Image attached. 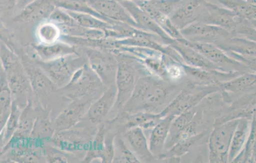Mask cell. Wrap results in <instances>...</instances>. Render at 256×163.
<instances>
[{
    "mask_svg": "<svg viewBox=\"0 0 256 163\" xmlns=\"http://www.w3.org/2000/svg\"><path fill=\"white\" fill-rule=\"evenodd\" d=\"M182 85L165 80L152 75L144 76L138 80L134 92L122 108L124 114L139 112L160 113L174 96L182 91Z\"/></svg>",
    "mask_w": 256,
    "mask_h": 163,
    "instance_id": "6da1fadb",
    "label": "cell"
},
{
    "mask_svg": "<svg viewBox=\"0 0 256 163\" xmlns=\"http://www.w3.org/2000/svg\"><path fill=\"white\" fill-rule=\"evenodd\" d=\"M118 60L116 85L117 97L114 108L120 110L130 99L140 74H148L139 58L126 52L116 50L113 53Z\"/></svg>",
    "mask_w": 256,
    "mask_h": 163,
    "instance_id": "7a4b0ae2",
    "label": "cell"
},
{
    "mask_svg": "<svg viewBox=\"0 0 256 163\" xmlns=\"http://www.w3.org/2000/svg\"><path fill=\"white\" fill-rule=\"evenodd\" d=\"M2 66L11 88L13 100L20 109L25 108L33 94L30 83L22 60L6 44L1 43Z\"/></svg>",
    "mask_w": 256,
    "mask_h": 163,
    "instance_id": "3957f363",
    "label": "cell"
},
{
    "mask_svg": "<svg viewBox=\"0 0 256 163\" xmlns=\"http://www.w3.org/2000/svg\"><path fill=\"white\" fill-rule=\"evenodd\" d=\"M106 88L102 80L87 63L76 71L68 84L58 88V92L71 102L89 100L94 102Z\"/></svg>",
    "mask_w": 256,
    "mask_h": 163,
    "instance_id": "277c9868",
    "label": "cell"
},
{
    "mask_svg": "<svg viewBox=\"0 0 256 163\" xmlns=\"http://www.w3.org/2000/svg\"><path fill=\"white\" fill-rule=\"evenodd\" d=\"M98 126L83 118L70 129L56 132L51 142L55 147L84 158L90 148Z\"/></svg>",
    "mask_w": 256,
    "mask_h": 163,
    "instance_id": "5b68a950",
    "label": "cell"
},
{
    "mask_svg": "<svg viewBox=\"0 0 256 163\" xmlns=\"http://www.w3.org/2000/svg\"><path fill=\"white\" fill-rule=\"evenodd\" d=\"M87 63V58L80 56L78 54L52 60L36 61V64L42 69L58 88L66 86L74 72Z\"/></svg>",
    "mask_w": 256,
    "mask_h": 163,
    "instance_id": "8992f818",
    "label": "cell"
},
{
    "mask_svg": "<svg viewBox=\"0 0 256 163\" xmlns=\"http://www.w3.org/2000/svg\"><path fill=\"white\" fill-rule=\"evenodd\" d=\"M238 118L217 124L214 127L208 140L210 162H229L230 142L238 123Z\"/></svg>",
    "mask_w": 256,
    "mask_h": 163,
    "instance_id": "52a82bcc",
    "label": "cell"
},
{
    "mask_svg": "<svg viewBox=\"0 0 256 163\" xmlns=\"http://www.w3.org/2000/svg\"><path fill=\"white\" fill-rule=\"evenodd\" d=\"M88 64L106 88L116 84L118 60L116 55L109 50L86 48Z\"/></svg>",
    "mask_w": 256,
    "mask_h": 163,
    "instance_id": "ba28073f",
    "label": "cell"
},
{
    "mask_svg": "<svg viewBox=\"0 0 256 163\" xmlns=\"http://www.w3.org/2000/svg\"><path fill=\"white\" fill-rule=\"evenodd\" d=\"M240 20V17L230 10L204 0L196 20L222 28L229 30L233 36L234 30Z\"/></svg>",
    "mask_w": 256,
    "mask_h": 163,
    "instance_id": "9c48e42d",
    "label": "cell"
},
{
    "mask_svg": "<svg viewBox=\"0 0 256 163\" xmlns=\"http://www.w3.org/2000/svg\"><path fill=\"white\" fill-rule=\"evenodd\" d=\"M180 32L183 37L189 40L204 42L216 44L233 36L229 30L198 20L189 24L180 30Z\"/></svg>",
    "mask_w": 256,
    "mask_h": 163,
    "instance_id": "30bf717a",
    "label": "cell"
},
{
    "mask_svg": "<svg viewBox=\"0 0 256 163\" xmlns=\"http://www.w3.org/2000/svg\"><path fill=\"white\" fill-rule=\"evenodd\" d=\"M22 61L28 76L34 95L43 106L44 102L48 97L58 92V86L39 66L34 65L26 60Z\"/></svg>",
    "mask_w": 256,
    "mask_h": 163,
    "instance_id": "8fae6325",
    "label": "cell"
},
{
    "mask_svg": "<svg viewBox=\"0 0 256 163\" xmlns=\"http://www.w3.org/2000/svg\"><path fill=\"white\" fill-rule=\"evenodd\" d=\"M85 2L112 25L122 22L140 30L130 14L116 0H85Z\"/></svg>",
    "mask_w": 256,
    "mask_h": 163,
    "instance_id": "7c38bea8",
    "label": "cell"
},
{
    "mask_svg": "<svg viewBox=\"0 0 256 163\" xmlns=\"http://www.w3.org/2000/svg\"><path fill=\"white\" fill-rule=\"evenodd\" d=\"M93 102L89 100H72L54 120L55 132L74 127L84 118Z\"/></svg>",
    "mask_w": 256,
    "mask_h": 163,
    "instance_id": "4fadbf2b",
    "label": "cell"
},
{
    "mask_svg": "<svg viewBox=\"0 0 256 163\" xmlns=\"http://www.w3.org/2000/svg\"><path fill=\"white\" fill-rule=\"evenodd\" d=\"M176 40L188 44V46L198 51L213 64L220 66L223 68V66H230V67H233L235 70H236V68H246L240 62L229 56L226 52L216 44L204 42L189 40L185 38Z\"/></svg>",
    "mask_w": 256,
    "mask_h": 163,
    "instance_id": "5bb4252c",
    "label": "cell"
},
{
    "mask_svg": "<svg viewBox=\"0 0 256 163\" xmlns=\"http://www.w3.org/2000/svg\"><path fill=\"white\" fill-rule=\"evenodd\" d=\"M117 88L114 84L107 88L102 94L92 104L84 119L96 126L105 122L106 116L115 106Z\"/></svg>",
    "mask_w": 256,
    "mask_h": 163,
    "instance_id": "9a60e30c",
    "label": "cell"
},
{
    "mask_svg": "<svg viewBox=\"0 0 256 163\" xmlns=\"http://www.w3.org/2000/svg\"><path fill=\"white\" fill-rule=\"evenodd\" d=\"M128 12L130 14L139 28L156 34L166 44H171L176 40L169 36L158 24L145 13L134 1H124L120 2Z\"/></svg>",
    "mask_w": 256,
    "mask_h": 163,
    "instance_id": "2e32d148",
    "label": "cell"
},
{
    "mask_svg": "<svg viewBox=\"0 0 256 163\" xmlns=\"http://www.w3.org/2000/svg\"><path fill=\"white\" fill-rule=\"evenodd\" d=\"M170 45L180 55L185 64L190 66L208 71H226V68L213 64L188 44L176 40Z\"/></svg>",
    "mask_w": 256,
    "mask_h": 163,
    "instance_id": "e0dca14e",
    "label": "cell"
},
{
    "mask_svg": "<svg viewBox=\"0 0 256 163\" xmlns=\"http://www.w3.org/2000/svg\"><path fill=\"white\" fill-rule=\"evenodd\" d=\"M124 137L141 162H154L158 159L150 150V144L142 128H131L124 133Z\"/></svg>",
    "mask_w": 256,
    "mask_h": 163,
    "instance_id": "ac0fdd59",
    "label": "cell"
},
{
    "mask_svg": "<svg viewBox=\"0 0 256 163\" xmlns=\"http://www.w3.org/2000/svg\"><path fill=\"white\" fill-rule=\"evenodd\" d=\"M134 2L152 20H154L172 39L179 40L184 38L181 34L180 30L174 25L170 17L156 8L152 4L150 0H134Z\"/></svg>",
    "mask_w": 256,
    "mask_h": 163,
    "instance_id": "d6986e66",
    "label": "cell"
},
{
    "mask_svg": "<svg viewBox=\"0 0 256 163\" xmlns=\"http://www.w3.org/2000/svg\"><path fill=\"white\" fill-rule=\"evenodd\" d=\"M176 116L174 114H168L162 118L156 126L152 128L150 134V148L151 152L158 158L164 152L165 144L167 141L170 130L172 120Z\"/></svg>",
    "mask_w": 256,
    "mask_h": 163,
    "instance_id": "ffe728a7",
    "label": "cell"
},
{
    "mask_svg": "<svg viewBox=\"0 0 256 163\" xmlns=\"http://www.w3.org/2000/svg\"><path fill=\"white\" fill-rule=\"evenodd\" d=\"M56 8L53 0H34L24 8L13 22L26 23L40 19L48 18Z\"/></svg>",
    "mask_w": 256,
    "mask_h": 163,
    "instance_id": "44dd1931",
    "label": "cell"
},
{
    "mask_svg": "<svg viewBox=\"0 0 256 163\" xmlns=\"http://www.w3.org/2000/svg\"><path fill=\"white\" fill-rule=\"evenodd\" d=\"M204 0H182L172 14V22L182 30L189 24L196 22L200 6Z\"/></svg>",
    "mask_w": 256,
    "mask_h": 163,
    "instance_id": "7402d4cb",
    "label": "cell"
},
{
    "mask_svg": "<svg viewBox=\"0 0 256 163\" xmlns=\"http://www.w3.org/2000/svg\"><path fill=\"white\" fill-rule=\"evenodd\" d=\"M33 48L40 60L44 61L52 60L78 54L77 47L64 42L49 44L34 45Z\"/></svg>",
    "mask_w": 256,
    "mask_h": 163,
    "instance_id": "603a6c76",
    "label": "cell"
},
{
    "mask_svg": "<svg viewBox=\"0 0 256 163\" xmlns=\"http://www.w3.org/2000/svg\"><path fill=\"white\" fill-rule=\"evenodd\" d=\"M252 119L246 117L238 118V123L232 138L230 151L229 162L240 154L246 142L251 129Z\"/></svg>",
    "mask_w": 256,
    "mask_h": 163,
    "instance_id": "cb8c5ba5",
    "label": "cell"
},
{
    "mask_svg": "<svg viewBox=\"0 0 256 163\" xmlns=\"http://www.w3.org/2000/svg\"><path fill=\"white\" fill-rule=\"evenodd\" d=\"M54 133V120H50V112L43 107L40 115L36 116L30 138L40 145L44 141L51 140Z\"/></svg>",
    "mask_w": 256,
    "mask_h": 163,
    "instance_id": "d4e9b609",
    "label": "cell"
},
{
    "mask_svg": "<svg viewBox=\"0 0 256 163\" xmlns=\"http://www.w3.org/2000/svg\"><path fill=\"white\" fill-rule=\"evenodd\" d=\"M216 45L224 52H233L242 56L256 58V42L254 40L232 36Z\"/></svg>",
    "mask_w": 256,
    "mask_h": 163,
    "instance_id": "484cf974",
    "label": "cell"
},
{
    "mask_svg": "<svg viewBox=\"0 0 256 163\" xmlns=\"http://www.w3.org/2000/svg\"><path fill=\"white\" fill-rule=\"evenodd\" d=\"M0 126L1 131L4 128L11 114L13 100L11 88L4 68L1 66L0 76Z\"/></svg>",
    "mask_w": 256,
    "mask_h": 163,
    "instance_id": "4316f807",
    "label": "cell"
},
{
    "mask_svg": "<svg viewBox=\"0 0 256 163\" xmlns=\"http://www.w3.org/2000/svg\"><path fill=\"white\" fill-rule=\"evenodd\" d=\"M36 110L34 107L32 99H30L26 106L22 110L20 118L18 127L13 135L16 140H27L30 137L34 121L36 118Z\"/></svg>",
    "mask_w": 256,
    "mask_h": 163,
    "instance_id": "83f0119b",
    "label": "cell"
},
{
    "mask_svg": "<svg viewBox=\"0 0 256 163\" xmlns=\"http://www.w3.org/2000/svg\"><path fill=\"white\" fill-rule=\"evenodd\" d=\"M209 2L230 10L241 18L256 20V6L246 0H209Z\"/></svg>",
    "mask_w": 256,
    "mask_h": 163,
    "instance_id": "f1b7e54d",
    "label": "cell"
},
{
    "mask_svg": "<svg viewBox=\"0 0 256 163\" xmlns=\"http://www.w3.org/2000/svg\"><path fill=\"white\" fill-rule=\"evenodd\" d=\"M224 92L238 93L247 92L256 88V72L241 74L230 80L220 83L218 85Z\"/></svg>",
    "mask_w": 256,
    "mask_h": 163,
    "instance_id": "f546056e",
    "label": "cell"
},
{
    "mask_svg": "<svg viewBox=\"0 0 256 163\" xmlns=\"http://www.w3.org/2000/svg\"><path fill=\"white\" fill-rule=\"evenodd\" d=\"M107 129L105 122L100 124L98 130L92 140L90 148L82 159L83 162H94V160H101L102 162L104 151V142Z\"/></svg>",
    "mask_w": 256,
    "mask_h": 163,
    "instance_id": "4dcf8cb0",
    "label": "cell"
},
{
    "mask_svg": "<svg viewBox=\"0 0 256 163\" xmlns=\"http://www.w3.org/2000/svg\"><path fill=\"white\" fill-rule=\"evenodd\" d=\"M65 11H66L75 22L82 26L104 31L113 28L114 25L94 16L88 14L67 11V10Z\"/></svg>",
    "mask_w": 256,
    "mask_h": 163,
    "instance_id": "1f68e13d",
    "label": "cell"
},
{
    "mask_svg": "<svg viewBox=\"0 0 256 163\" xmlns=\"http://www.w3.org/2000/svg\"><path fill=\"white\" fill-rule=\"evenodd\" d=\"M20 107L15 102H12L11 114L8 118L6 126L1 131V148L4 147L8 143L16 133L18 127L20 118Z\"/></svg>",
    "mask_w": 256,
    "mask_h": 163,
    "instance_id": "d6a6232c",
    "label": "cell"
},
{
    "mask_svg": "<svg viewBox=\"0 0 256 163\" xmlns=\"http://www.w3.org/2000/svg\"><path fill=\"white\" fill-rule=\"evenodd\" d=\"M53 2L56 8L67 11L88 14L108 22L105 18L94 11L85 0H53Z\"/></svg>",
    "mask_w": 256,
    "mask_h": 163,
    "instance_id": "836d02e7",
    "label": "cell"
},
{
    "mask_svg": "<svg viewBox=\"0 0 256 163\" xmlns=\"http://www.w3.org/2000/svg\"><path fill=\"white\" fill-rule=\"evenodd\" d=\"M60 30L65 36L94 40L106 38L105 31L87 28L79 26L76 22L70 26H60Z\"/></svg>",
    "mask_w": 256,
    "mask_h": 163,
    "instance_id": "e575fe53",
    "label": "cell"
},
{
    "mask_svg": "<svg viewBox=\"0 0 256 163\" xmlns=\"http://www.w3.org/2000/svg\"><path fill=\"white\" fill-rule=\"evenodd\" d=\"M112 162H141L130 148L127 146L122 137L115 138V156Z\"/></svg>",
    "mask_w": 256,
    "mask_h": 163,
    "instance_id": "d590c367",
    "label": "cell"
},
{
    "mask_svg": "<svg viewBox=\"0 0 256 163\" xmlns=\"http://www.w3.org/2000/svg\"><path fill=\"white\" fill-rule=\"evenodd\" d=\"M44 158L48 162H78L80 159L77 156L65 152L56 147L43 148Z\"/></svg>",
    "mask_w": 256,
    "mask_h": 163,
    "instance_id": "8d00e7d4",
    "label": "cell"
},
{
    "mask_svg": "<svg viewBox=\"0 0 256 163\" xmlns=\"http://www.w3.org/2000/svg\"><path fill=\"white\" fill-rule=\"evenodd\" d=\"M256 137V117L252 118L251 129L244 146L232 162H252V149Z\"/></svg>",
    "mask_w": 256,
    "mask_h": 163,
    "instance_id": "74e56055",
    "label": "cell"
},
{
    "mask_svg": "<svg viewBox=\"0 0 256 163\" xmlns=\"http://www.w3.org/2000/svg\"><path fill=\"white\" fill-rule=\"evenodd\" d=\"M61 30L56 24L52 22L44 23L38 28V36L44 44H54L60 38Z\"/></svg>",
    "mask_w": 256,
    "mask_h": 163,
    "instance_id": "f35d334b",
    "label": "cell"
},
{
    "mask_svg": "<svg viewBox=\"0 0 256 163\" xmlns=\"http://www.w3.org/2000/svg\"><path fill=\"white\" fill-rule=\"evenodd\" d=\"M117 134L108 130L106 135L102 162H112L115 156V138Z\"/></svg>",
    "mask_w": 256,
    "mask_h": 163,
    "instance_id": "ab89813d",
    "label": "cell"
},
{
    "mask_svg": "<svg viewBox=\"0 0 256 163\" xmlns=\"http://www.w3.org/2000/svg\"><path fill=\"white\" fill-rule=\"evenodd\" d=\"M50 22H52L60 26H70L76 22L65 10L56 8L48 18Z\"/></svg>",
    "mask_w": 256,
    "mask_h": 163,
    "instance_id": "60d3db41",
    "label": "cell"
},
{
    "mask_svg": "<svg viewBox=\"0 0 256 163\" xmlns=\"http://www.w3.org/2000/svg\"><path fill=\"white\" fill-rule=\"evenodd\" d=\"M182 1V0H150L156 8L169 17Z\"/></svg>",
    "mask_w": 256,
    "mask_h": 163,
    "instance_id": "b9f144b4",
    "label": "cell"
},
{
    "mask_svg": "<svg viewBox=\"0 0 256 163\" xmlns=\"http://www.w3.org/2000/svg\"><path fill=\"white\" fill-rule=\"evenodd\" d=\"M226 53L231 58H234L241 64H243L246 68L250 69L252 72L256 74V58L244 56L242 55L234 53V52L228 51Z\"/></svg>",
    "mask_w": 256,
    "mask_h": 163,
    "instance_id": "7bdbcfd3",
    "label": "cell"
},
{
    "mask_svg": "<svg viewBox=\"0 0 256 163\" xmlns=\"http://www.w3.org/2000/svg\"><path fill=\"white\" fill-rule=\"evenodd\" d=\"M18 0H1L2 8L6 10H12L14 8Z\"/></svg>",
    "mask_w": 256,
    "mask_h": 163,
    "instance_id": "ee69618b",
    "label": "cell"
},
{
    "mask_svg": "<svg viewBox=\"0 0 256 163\" xmlns=\"http://www.w3.org/2000/svg\"><path fill=\"white\" fill-rule=\"evenodd\" d=\"M252 162H256V137L252 149Z\"/></svg>",
    "mask_w": 256,
    "mask_h": 163,
    "instance_id": "f6af8a7d",
    "label": "cell"
},
{
    "mask_svg": "<svg viewBox=\"0 0 256 163\" xmlns=\"http://www.w3.org/2000/svg\"><path fill=\"white\" fill-rule=\"evenodd\" d=\"M246 1L250 3L252 5L256 6V0H246Z\"/></svg>",
    "mask_w": 256,
    "mask_h": 163,
    "instance_id": "bcb514c9",
    "label": "cell"
},
{
    "mask_svg": "<svg viewBox=\"0 0 256 163\" xmlns=\"http://www.w3.org/2000/svg\"><path fill=\"white\" fill-rule=\"evenodd\" d=\"M116 1L121 2L124 1H129V0H116ZM130 1H134V0H130Z\"/></svg>",
    "mask_w": 256,
    "mask_h": 163,
    "instance_id": "7dc6e473",
    "label": "cell"
}]
</instances>
